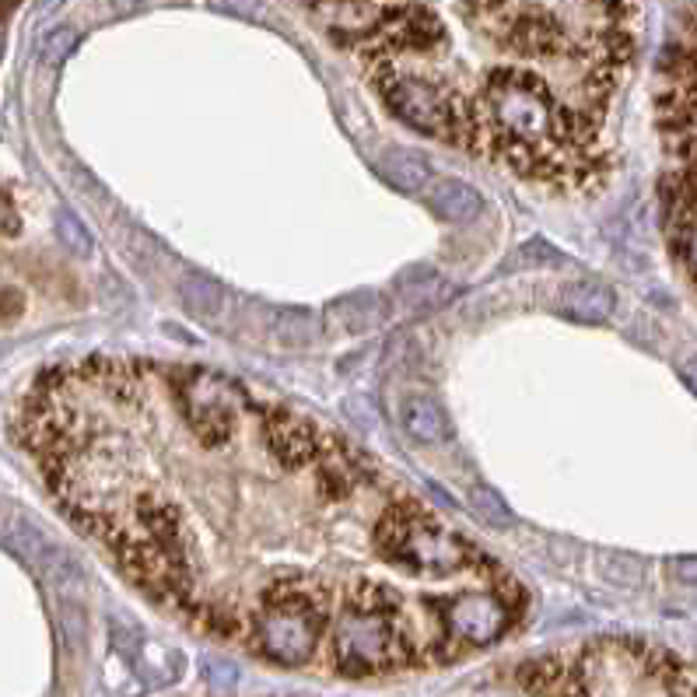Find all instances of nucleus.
Instances as JSON below:
<instances>
[{
    "label": "nucleus",
    "mask_w": 697,
    "mask_h": 697,
    "mask_svg": "<svg viewBox=\"0 0 697 697\" xmlns=\"http://www.w3.org/2000/svg\"><path fill=\"white\" fill-rule=\"evenodd\" d=\"M298 4L320 18L323 32L344 50L375 39H407V43H438L446 60L442 14L449 0H298Z\"/></svg>",
    "instance_id": "nucleus-1"
},
{
    "label": "nucleus",
    "mask_w": 697,
    "mask_h": 697,
    "mask_svg": "<svg viewBox=\"0 0 697 697\" xmlns=\"http://www.w3.org/2000/svg\"><path fill=\"white\" fill-rule=\"evenodd\" d=\"M326 634L330 621L323 613L298 603H277L253 616L246 645L277 666H305L320 652Z\"/></svg>",
    "instance_id": "nucleus-2"
},
{
    "label": "nucleus",
    "mask_w": 697,
    "mask_h": 697,
    "mask_svg": "<svg viewBox=\"0 0 697 697\" xmlns=\"http://www.w3.org/2000/svg\"><path fill=\"white\" fill-rule=\"evenodd\" d=\"M396 417H400V428L425 446H442L452 438V421H449L446 407L428 393L400 396V404H396Z\"/></svg>",
    "instance_id": "nucleus-3"
},
{
    "label": "nucleus",
    "mask_w": 697,
    "mask_h": 697,
    "mask_svg": "<svg viewBox=\"0 0 697 697\" xmlns=\"http://www.w3.org/2000/svg\"><path fill=\"white\" fill-rule=\"evenodd\" d=\"M554 305L575 323H607L616 309V294L603 281H568L557 288Z\"/></svg>",
    "instance_id": "nucleus-4"
},
{
    "label": "nucleus",
    "mask_w": 697,
    "mask_h": 697,
    "mask_svg": "<svg viewBox=\"0 0 697 697\" xmlns=\"http://www.w3.org/2000/svg\"><path fill=\"white\" fill-rule=\"evenodd\" d=\"M428 207L449 225H470L484 211V193L463 183V179H438L428 190Z\"/></svg>",
    "instance_id": "nucleus-5"
},
{
    "label": "nucleus",
    "mask_w": 697,
    "mask_h": 697,
    "mask_svg": "<svg viewBox=\"0 0 697 697\" xmlns=\"http://www.w3.org/2000/svg\"><path fill=\"white\" fill-rule=\"evenodd\" d=\"M179 302H183V309L193 315V320H201V323H211L217 326L225 320V312H228V294L225 288L214 281V277L201 274V270H190L179 277Z\"/></svg>",
    "instance_id": "nucleus-6"
},
{
    "label": "nucleus",
    "mask_w": 697,
    "mask_h": 697,
    "mask_svg": "<svg viewBox=\"0 0 697 697\" xmlns=\"http://www.w3.org/2000/svg\"><path fill=\"white\" fill-rule=\"evenodd\" d=\"M375 172L400 193H421L431 183V162L410 148H389L375 158Z\"/></svg>",
    "instance_id": "nucleus-7"
},
{
    "label": "nucleus",
    "mask_w": 697,
    "mask_h": 697,
    "mask_svg": "<svg viewBox=\"0 0 697 697\" xmlns=\"http://www.w3.org/2000/svg\"><path fill=\"white\" fill-rule=\"evenodd\" d=\"M270 336L277 347L302 351L323 336V320L312 309H277L270 320Z\"/></svg>",
    "instance_id": "nucleus-8"
},
{
    "label": "nucleus",
    "mask_w": 697,
    "mask_h": 697,
    "mask_svg": "<svg viewBox=\"0 0 697 697\" xmlns=\"http://www.w3.org/2000/svg\"><path fill=\"white\" fill-rule=\"evenodd\" d=\"M330 312L347 333H365L383 320V302H378L375 291H354V294H344L341 302H333Z\"/></svg>",
    "instance_id": "nucleus-9"
},
{
    "label": "nucleus",
    "mask_w": 697,
    "mask_h": 697,
    "mask_svg": "<svg viewBox=\"0 0 697 697\" xmlns=\"http://www.w3.org/2000/svg\"><path fill=\"white\" fill-rule=\"evenodd\" d=\"M0 540H4L14 554H22L29 565H39L46 557V550L53 547V540H46V533L32 526L25 515H8L4 526H0Z\"/></svg>",
    "instance_id": "nucleus-10"
},
{
    "label": "nucleus",
    "mask_w": 697,
    "mask_h": 697,
    "mask_svg": "<svg viewBox=\"0 0 697 697\" xmlns=\"http://www.w3.org/2000/svg\"><path fill=\"white\" fill-rule=\"evenodd\" d=\"M56 238H60V246H64L71 256H77V260H88V256L95 253L92 232L85 228V222L71 207L56 211Z\"/></svg>",
    "instance_id": "nucleus-11"
},
{
    "label": "nucleus",
    "mask_w": 697,
    "mask_h": 697,
    "mask_svg": "<svg viewBox=\"0 0 697 697\" xmlns=\"http://www.w3.org/2000/svg\"><path fill=\"white\" fill-rule=\"evenodd\" d=\"M470 508H473L476 519L487 523V526H497V529H505V526L515 523V515L508 512L505 497L497 491H491V487H484V484L470 491Z\"/></svg>",
    "instance_id": "nucleus-12"
},
{
    "label": "nucleus",
    "mask_w": 697,
    "mask_h": 697,
    "mask_svg": "<svg viewBox=\"0 0 697 697\" xmlns=\"http://www.w3.org/2000/svg\"><path fill=\"white\" fill-rule=\"evenodd\" d=\"M201 673H204V680L217 690H228L238 684V666L222 660V655H204L201 660Z\"/></svg>",
    "instance_id": "nucleus-13"
},
{
    "label": "nucleus",
    "mask_w": 697,
    "mask_h": 697,
    "mask_svg": "<svg viewBox=\"0 0 697 697\" xmlns=\"http://www.w3.org/2000/svg\"><path fill=\"white\" fill-rule=\"evenodd\" d=\"M77 43V32L74 29H53L46 39H43V60L46 64H60Z\"/></svg>",
    "instance_id": "nucleus-14"
},
{
    "label": "nucleus",
    "mask_w": 697,
    "mask_h": 697,
    "mask_svg": "<svg viewBox=\"0 0 697 697\" xmlns=\"http://www.w3.org/2000/svg\"><path fill=\"white\" fill-rule=\"evenodd\" d=\"M214 11H225L235 18H264V4L260 0H211Z\"/></svg>",
    "instance_id": "nucleus-15"
}]
</instances>
